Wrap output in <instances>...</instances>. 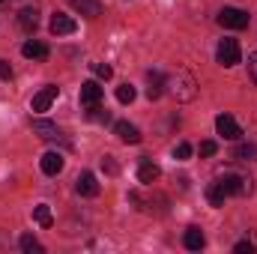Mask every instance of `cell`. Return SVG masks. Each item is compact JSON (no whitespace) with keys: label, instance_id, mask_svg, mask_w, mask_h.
I'll return each mask as SVG.
<instances>
[{"label":"cell","instance_id":"obj_1","mask_svg":"<svg viewBox=\"0 0 257 254\" xmlns=\"http://www.w3.org/2000/svg\"><path fill=\"white\" fill-rule=\"evenodd\" d=\"M168 87H171V93H174L177 102H192L194 96H197V81H194V75H189L186 69H177L168 78Z\"/></svg>","mask_w":257,"mask_h":254},{"label":"cell","instance_id":"obj_2","mask_svg":"<svg viewBox=\"0 0 257 254\" xmlns=\"http://www.w3.org/2000/svg\"><path fill=\"white\" fill-rule=\"evenodd\" d=\"M218 186L227 191V194H251L254 191V180L251 177H245V174H236V171H227V174H221L218 177Z\"/></svg>","mask_w":257,"mask_h":254},{"label":"cell","instance_id":"obj_3","mask_svg":"<svg viewBox=\"0 0 257 254\" xmlns=\"http://www.w3.org/2000/svg\"><path fill=\"white\" fill-rule=\"evenodd\" d=\"M248 21H251V15H248L245 9H236V6H224V9L218 12V24L227 27V30H245Z\"/></svg>","mask_w":257,"mask_h":254},{"label":"cell","instance_id":"obj_4","mask_svg":"<svg viewBox=\"0 0 257 254\" xmlns=\"http://www.w3.org/2000/svg\"><path fill=\"white\" fill-rule=\"evenodd\" d=\"M215 60L224 66V69L236 66L239 60H242V48H239V42H236V39H221L218 48H215Z\"/></svg>","mask_w":257,"mask_h":254},{"label":"cell","instance_id":"obj_5","mask_svg":"<svg viewBox=\"0 0 257 254\" xmlns=\"http://www.w3.org/2000/svg\"><path fill=\"white\" fill-rule=\"evenodd\" d=\"M215 132H218L224 141H239V138H242V126H239L230 114H218V117H215Z\"/></svg>","mask_w":257,"mask_h":254},{"label":"cell","instance_id":"obj_6","mask_svg":"<svg viewBox=\"0 0 257 254\" xmlns=\"http://www.w3.org/2000/svg\"><path fill=\"white\" fill-rule=\"evenodd\" d=\"M102 99H105V90H102L96 81H84V84H81V105H84V108L102 105Z\"/></svg>","mask_w":257,"mask_h":254},{"label":"cell","instance_id":"obj_7","mask_svg":"<svg viewBox=\"0 0 257 254\" xmlns=\"http://www.w3.org/2000/svg\"><path fill=\"white\" fill-rule=\"evenodd\" d=\"M57 93H60V90H57L54 84H48V87H42V90H39V93L33 96V102H30V108H33L36 114H42V111H48V108L54 105V99H57Z\"/></svg>","mask_w":257,"mask_h":254},{"label":"cell","instance_id":"obj_8","mask_svg":"<svg viewBox=\"0 0 257 254\" xmlns=\"http://www.w3.org/2000/svg\"><path fill=\"white\" fill-rule=\"evenodd\" d=\"M75 30H78V24H75L72 15H66V12H54L51 15V33L54 36H72Z\"/></svg>","mask_w":257,"mask_h":254},{"label":"cell","instance_id":"obj_9","mask_svg":"<svg viewBox=\"0 0 257 254\" xmlns=\"http://www.w3.org/2000/svg\"><path fill=\"white\" fill-rule=\"evenodd\" d=\"M165 87H168V81H165V75H162L159 69H153V72H147V99H150V102H156V99H162V93H165Z\"/></svg>","mask_w":257,"mask_h":254},{"label":"cell","instance_id":"obj_10","mask_svg":"<svg viewBox=\"0 0 257 254\" xmlns=\"http://www.w3.org/2000/svg\"><path fill=\"white\" fill-rule=\"evenodd\" d=\"M75 191L81 194V197H96L99 194V183H96V174H90V171H84L78 180H75Z\"/></svg>","mask_w":257,"mask_h":254},{"label":"cell","instance_id":"obj_11","mask_svg":"<svg viewBox=\"0 0 257 254\" xmlns=\"http://www.w3.org/2000/svg\"><path fill=\"white\" fill-rule=\"evenodd\" d=\"M159 177H162V168H159L156 162H150V159H141V165H138V180H141L144 186H153Z\"/></svg>","mask_w":257,"mask_h":254},{"label":"cell","instance_id":"obj_12","mask_svg":"<svg viewBox=\"0 0 257 254\" xmlns=\"http://www.w3.org/2000/svg\"><path fill=\"white\" fill-rule=\"evenodd\" d=\"M66 159L60 156V153H45L42 156V162H39V168H42V174H48V177H57L60 171H63Z\"/></svg>","mask_w":257,"mask_h":254},{"label":"cell","instance_id":"obj_13","mask_svg":"<svg viewBox=\"0 0 257 254\" xmlns=\"http://www.w3.org/2000/svg\"><path fill=\"white\" fill-rule=\"evenodd\" d=\"M114 135H117L123 144H141V129L126 123V120H120V123L114 126Z\"/></svg>","mask_w":257,"mask_h":254},{"label":"cell","instance_id":"obj_14","mask_svg":"<svg viewBox=\"0 0 257 254\" xmlns=\"http://www.w3.org/2000/svg\"><path fill=\"white\" fill-rule=\"evenodd\" d=\"M21 54L27 57V60H48V45L45 42H36V39H30V42H24V48H21Z\"/></svg>","mask_w":257,"mask_h":254},{"label":"cell","instance_id":"obj_15","mask_svg":"<svg viewBox=\"0 0 257 254\" xmlns=\"http://www.w3.org/2000/svg\"><path fill=\"white\" fill-rule=\"evenodd\" d=\"M36 24H39V9L36 6H24L18 12V27L30 33V30H36Z\"/></svg>","mask_w":257,"mask_h":254},{"label":"cell","instance_id":"obj_16","mask_svg":"<svg viewBox=\"0 0 257 254\" xmlns=\"http://www.w3.org/2000/svg\"><path fill=\"white\" fill-rule=\"evenodd\" d=\"M72 9L81 12L84 18H99L102 15V3L99 0H72Z\"/></svg>","mask_w":257,"mask_h":254},{"label":"cell","instance_id":"obj_17","mask_svg":"<svg viewBox=\"0 0 257 254\" xmlns=\"http://www.w3.org/2000/svg\"><path fill=\"white\" fill-rule=\"evenodd\" d=\"M183 245H186L189 251H200V248L206 245V236H203V230H200V227H189V230L183 233Z\"/></svg>","mask_w":257,"mask_h":254},{"label":"cell","instance_id":"obj_18","mask_svg":"<svg viewBox=\"0 0 257 254\" xmlns=\"http://www.w3.org/2000/svg\"><path fill=\"white\" fill-rule=\"evenodd\" d=\"M33 132L39 138H45V141H57L60 138V129L54 126V123H48V120H33Z\"/></svg>","mask_w":257,"mask_h":254},{"label":"cell","instance_id":"obj_19","mask_svg":"<svg viewBox=\"0 0 257 254\" xmlns=\"http://www.w3.org/2000/svg\"><path fill=\"white\" fill-rule=\"evenodd\" d=\"M230 156L236 162H257V144H236Z\"/></svg>","mask_w":257,"mask_h":254},{"label":"cell","instance_id":"obj_20","mask_svg":"<svg viewBox=\"0 0 257 254\" xmlns=\"http://www.w3.org/2000/svg\"><path fill=\"white\" fill-rule=\"evenodd\" d=\"M33 218H36L39 227H51V224H54V215H51V206H48V203L33 206Z\"/></svg>","mask_w":257,"mask_h":254},{"label":"cell","instance_id":"obj_21","mask_svg":"<svg viewBox=\"0 0 257 254\" xmlns=\"http://www.w3.org/2000/svg\"><path fill=\"white\" fill-rule=\"evenodd\" d=\"M224 197H227V191L221 189L218 183H212V186L206 189V200H209V206H224Z\"/></svg>","mask_w":257,"mask_h":254},{"label":"cell","instance_id":"obj_22","mask_svg":"<svg viewBox=\"0 0 257 254\" xmlns=\"http://www.w3.org/2000/svg\"><path fill=\"white\" fill-rule=\"evenodd\" d=\"M18 245H21V251H27V254H42V242L36 236H30V233H24L18 239Z\"/></svg>","mask_w":257,"mask_h":254},{"label":"cell","instance_id":"obj_23","mask_svg":"<svg viewBox=\"0 0 257 254\" xmlns=\"http://www.w3.org/2000/svg\"><path fill=\"white\" fill-rule=\"evenodd\" d=\"M87 120H93V123H108V120H111V111L102 108V105H93V108H87Z\"/></svg>","mask_w":257,"mask_h":254},{"label":"cell","instance_id":"obj_24","mask_svg":"<svg viewBox=\"0 0 257 254\" xmlns=\"http://www.w3.org/2000/svg\"><path fill=\"white\" fill-rule=\"evenodd\" d=\"M117 99H120L123 105H132V102H135V87H132V84H120V87H117Z\"/></svg>","mask_w":257,"mask_h":254},{"label":"cell","instance_id":"obj_25","mask_svg":"<svg viewBox=\"0 0 257 254\" xmlns=\"http://www.w3.org/2000/svg\"><path fill=\"white\" fill-rule=\"evenodd\" d=\"M189 156H192V144H186V141H180V144L174 147V159H177V162H186Z\"/></svg>","mask_w":257,"mask_h":254},{"label":"cell","instance_id":"obj_26","mask_svg":"<svg viewBox=\"0 0 257 254\" xmlns=\"http://www.w3.org/2000/svg\"><path fill=\"white\" fill-rule=\"evenodd\" d=\"M197 153H200L203 159H209V156H215V153H218V144H215V141H200Z\"/></svg>","mask_w":257,"mask_h":254},{"label":"cell","instance_id":"obj_27","mask_svg":"<svg viewBox=\"0 0 257 254\" xmlns=\"http://www.w3.org/2000/svg\"><path fill=\"white\" fill-rule=\"evenodd\" d=\"M93 72H96V75H99L102 81H108V78L114 75V69H111L108 63H93Z\"/></svg>","mask_w":257,"mask_h":254},{"label":"cell","instance_id":"obj_28","mask_svg":"<svg viewBox=\"0 0 257 254\" xmlns=\"http://www.w3.org/2000/svg\"><path fill=\"white\" fill-rule=\"evenodd\" d=\"M102 171H105V174H111V177L120 171V168H117V162H114V156H105V159H102Z\"/></svg>","mask_w":257,"mask_h":254},{"label":"cell","instance_id":"obj_29","mask_svg":"<svg viewBox=\"0 0 257 254\" xmlns=\"http://www.w3.org/2000/svg\"><path fill=\"white\" fill-rule=\"evenodd\" d=\"M233 251H236V254H254V242L242 239V242H236V245H233Z\"/></svg>","mask_w":257,"mask_h":254},{"label":"cell","instance_id":"obj_30","mask_svg":"<svg viewBox=\"0 0 257 254\" xmlns=\"http://www.w3.org/2000/svg\"><path fill=\"white\" fill-rule=\"evenodd\" d=\"M248 75H251V81L257 84V51L248 57Z\"/></svg>","mask_w":257,"mask_h":254},{"label":"cell","instance_id":"obj_31","mask_svg":"<svg viewBox=\"0 0 257 254\" xmlns=\"http://www.w3.org/2000/svg\"><path fill=\"white\" fill-rule=\"evenodd\" d=\"M0 78H3V81H9V78H12V66L6 63V60H0Z\"/></svg>","mask_w":257,"mask_h":254},{"label":"cell","instance_id":"obj_32","mask_svg":"<svg viewBox=\"0 0 257 254\" xmlns=\"http://www.w3.org/2000/svg\"><path fill=\"white\" fill-rule=\"evenodd\" d=\"M0 3H6V0H0Z\"/></svg>","mask_w":257,"mask_h":254}]
</instances>
